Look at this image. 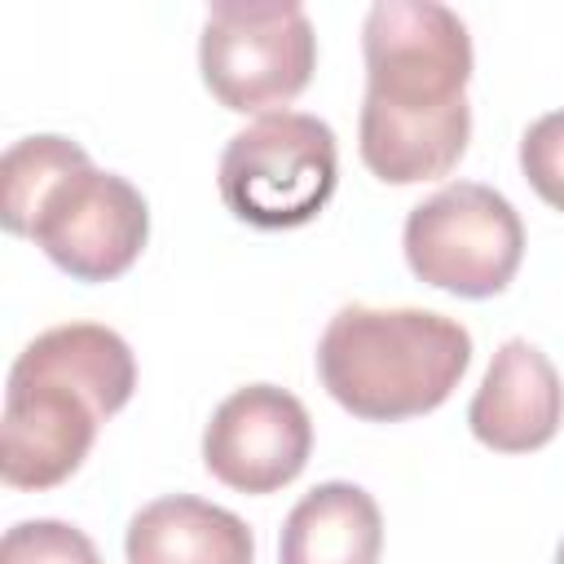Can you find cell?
Masks as SVG:
<instances>
[{
  "instance_id": "obj_3",
  "label": "cell",
  "mask_w": 564,
  "mask_h": 564,
  "mask_svg": "<svg viewBox=\"0 0 564 564\" xmlns=\"http://www.w3.org/2000/svg\"><path fill=\"white\" fill-rule=\"evenodd\" d=\"M339 150L326 119L273 110L229 137L216 185L225 207L256 229H300L335 194Z\"/></svg>"
},
{
  "instance_id": "obj_9",
  "label": "cell",
  "mask_w": 564,
  "mask_h": 564,
  "mask_svg": "<svg viewBox=\"0 0 564 564\" xmlns=\"http://www.w3.org/2000/svg\"><path fill=\"white\" fill-rule=\"evenodd\" d=\"M564 423V383L551 357L529 344V339H507L471 405H467V427L480 445L498 454H529L542 449Z\"/></svg>"
},
{
  "instance_id": "obj_2",
  "label": "cell",
  "mask_w": 564,
  "mask_h": 564,
  "mask_svg": "<svg viewBox=\"0 0 564 564\" xmlns=\"http://www.w3.org/2000/svg\"><path fill=\"white\" fill-rule=\"evenodd\" d=\"M471 366V330L432 308L344 304L317 339L322 388L357 419L397 423L436 410Z\"/></svg>"
},
{
  "instance_id": "obj_6",
  "label": "cell",
  "mask_w": 564,
  "mask_h": 564,
  "mask_svg": "<svg viewBox=\"0 0 564 564\" xmlns=\"http://www.w3.org/2000/svg\"><path fill=\"white\" fill-rule=\"evenodd\" d=\"M26 238L75 282H110L137 264L150 238V207L128 176L88 159L48 185Z\"/></svg>"
},
{
  "instance_id": "obj_15",
  "label": "cell",
  "mask_w": 564,
  "mask_h": 564,
  "mask_svg": "<svg viewBox=\"0 0 564 564\" xmlns=\"http://www.w3.org/2000/svg\"><path fill=\"white\" fill-rule=\"evenodd\" d=\"M520 172L542 203L564 212V110L538 115L520 137Z\"/></svg>"
},
{
  "instance_id": "obj_1",
  "label": "cell",
  "mask_w": 564,
  "mask_h": 564,
  "mask_svg": "<svg viewBox=\"0 0 564 564\" xmlns=\"http://www.w3.org/2000/svg\"><path fill=\"white\" fill-rule=\"evenodd\" d=\"M361 53V163L388 185L445 176L471 137L467 22L441 0H375Z\"/></svg>"
},
{
  "instance_id": "obj_14",
  "label": "cell",
  "mask_w": 564,
  "mask_h": 564,
  "mask_svg": "<svg viewBox=\"0 0 564 564\" xmlns=\"http://www.w3.org/2000/svg\"><path fill=\"white\" fill-rule=\"evenodd\" d=\"M0 564H101V555L66 520H18L0 538Z\"/></svg>"
},
{
  "instance_id": "obj_5",
  "label": "cell",
  "mask_w": 564,
  "mask_h": 564,
  "mask_svg": "<svg viewBox=\"0 0 564 564\" xmlns=\"http://www.w3.org/2000/svg\"><path fill=\"white\" fill-rule=\"evenodd\" d=\"M401 247L419 282L463 300H489L507 291L524 260V225L507 194L480 181H449L410 207Z\"/></svg>"
},
{
  "instance_id": "obj_16",
  "label": "cell",
  "mask_w": 564,
  "mask_h": 564,
  "mask_svg": "<svg viewBox=\"0 0 564 564\" xmlns=\"http://www.w3.org/2000/svg\"><path fill=\"white\" fill-rule=\"evenodd\" d=\"M555 564H564V538H560V546H555Z\"/></svg>"
},
{
  "instance_id": "obj_4",
  "label": "cell",
  "mask_w": 564,
  "mask_h": 564,
  "mask_svg": "<svg viewBox=\"0 0 564 564\" xmlns=\"http://www.w3.org/2000/svg\"><path fill=\"white\" fill-rule=\"evenodd\" d=\"M317 66V35L295 0H216L198 35L207 93L238 115L286 106Z\"/></svg>"
},
{
  "instance_id": "obj_7",
  "label": "cell",
  "mask_w": 564,
  "mask_h": 564,
  "mask_svg": "<svg viewBox=\"0 0 564 564\" xmlns=\"http://www.w3.org/2000/svg\"><path fill=\"white\" fill-rule=\"evenodd\" d=\"M106 423L101 405L26 361L9 366L4 419H0V476L13 489H53L79 471L97 427Z\"/></svg>"
},
{
  "instance_id": "obj_8",
  "label": "cell",
  "mask_w": 564,
  "mask_h": 564,
  "mask_svg": "<svg viewBox=\"0 0 564 564\" xmlns=\"http://www.w3.org/2000/svg\"><path fill=\"white\" fill-rule=\"evenodd\" d=\"M313 449V419L304 401L278 383H247L229 392L203 427L207 471L238 494H273L291 485Z\"/></svg>"
},
{
  "instance_id": "obj_10",
  "label": "cell",
  "mask_w": 564,
  "mask_h": 564,
  "mask_svg": "<svg viewBox=\"0 0 564 564\" xmlns=\"http://www.w3.org/2000/svg\"><path fill=\"white\" fill-rule=\"evenodd\" d=\"M123 555L128 564H251L256 538L229 507L167 494L128 520Z\"/></svg>"
},
{
  "instance_id": "obj_13",
  "label": "cell",
  "mask_w": 564,
  "mask_h": 564,
  "mask_svg": "<svg viewBox=\"0 0 564 564\" xmlns=\"http://www.w3.org/2000/svg\"><path fill=\"white\" fill-rule=\"evenodd\" d=\"M79 163H88V150L75 145L70 137L35 132V137L13 141L0 159V220H4V229L26 238L31 216L40 207V198L48 194V185Z\"/></svg>"
},
{
  "instance_id": "obj_11",
  "label": "cell",
  "mask_w": 564,
  "mask_h": 564,
  "mask_svg": "<svg viewBox=\"0 0 564 564\" xmlns=\"http://www.w3.org/2000/svg\"><path fill=\"white\" fill-rule=\"evenodd\" d=\"M383 516L379 502L352 480L308 489L278 538V564H379Z\"/></svg>"
},
{
  "instance_id": "obj_12",
  "label": "cell",
  "mask_w": 564,
  "mask_h": 564,
  "mask_svg": "<svg viewBox=\"0 0 564 564\" xmlns=\"http://www.w3.org/2000/svg\"><path fill=\"white\" fill-rule=\"evenodd\" d=\"M18 361L84 388L101 405L106 419L119 414L137 388V361H132L128 339L110 326H97V322L48 326L18 352Z\"/></svg>"
}]
</instances>
